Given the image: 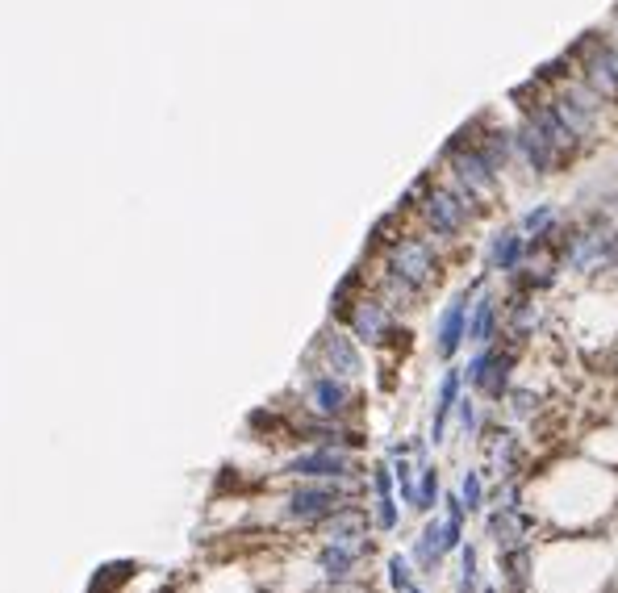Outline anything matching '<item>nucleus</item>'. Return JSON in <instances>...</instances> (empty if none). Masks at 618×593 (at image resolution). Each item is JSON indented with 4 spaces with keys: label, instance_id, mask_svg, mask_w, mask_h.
I'll return each instance as SVG.
<instances>
[{
    "label": "nucleus",
    "instance_id": "1",
    "mask_svg": "<svg viewBox=\"0 0 618 593\" xmlns=\"http://www.w3.org/2000/svg\"><path fill=\"white\" fill-rule=\"evenodd\" d=\"M552 105L556 113L568 122V130H573L585 147L589 142H602V134L618 122V101L602 97V92H593L581 76H568L552 88Z\"/></svg>",
    "mask_w": 618,
    "mask_h": 593
},
{
    "label": "nucleus",
    "instance_id": "2",
    "mask_svg": "<svg viewBox=\"0 0 618 593\" xmlns=\"http://www.w3.org/2000/svg\"><path fill=\"white\" fill-rule=\"evenodd\" d=\"M439 172V168H435ZM477 205H472L460 188H451L443 176H435V184L426 188V197L418 201V222L422 230L431 234V239L439 243H451V239H460V234L477 222Z\"/></svg>",
    "mask_w": 618,
    "mask_h": 593
},
{
    "label": "nucleus",
    "instance_id": "3",
    "mask_svg": "<svg viewBox=\"0 0 618 593\" xmlns=\"http://www.w3.org/2000/svg\"><path fill=\"white\" fill-rule=\"evenodd\" d=\"M568 55H573L577 76L593 92L618 101V42L614 38H606L602 30H589V34H581L573 46H568Z\"/></svg>",
    "mask_w": 618,
    "mask_h": 593
},
{
    "label": "nucleus",
    "instance_id": "4",
    "mask_svg": "<svg viewBox=\"0 0 618 593\" xmlns=\"http://www.w3.org/2000/svg\"><path fill=\"white\" fill-rule=\"evenodd\" d=\"M514 163H522L531 176H552V172H560L564 163H560V155H556V147L548 138H543L527 117L514 126Z\"/></svg>",
    "mask_w": 618,
    "mask_h": 593
},
{
    "label": "nucleus",
    "instance_id": "5",
    "mask_svg": "<svg viewBox=\"0 0 618 593\" xmlns=\"http://www.w3.org/2000/svg\"><path fill=\"white\" fill-rule=\"evenodd\" d=\"M527 255V239H522V230H506L493 239V264L497 268H518V259Z\"/></svg>",
    "mask_w": 618,
    "mask_h": 593
},
{
    "label": "nucleus",
    "instance_id": "6",
    "mask_svg": "<svg viewBox=\"0 0 618 593\" xmlns=\"http://www.w3.org/2000/svg\"><path fill=\"white\" fill-rule=\"evenodd\" d=\"M460 335H464V305L456 301V305H451V314L443 318V330H439V351H443V355H451V351H456V343H460Z\"/></svg>",
    "mask_w": 618,
    "mask_h": 593
},
{
    "label": "nucleus",
    "instance_id": "7",
    "mask_svg": "<svg viewBox=\"0 0 618 593\" xmlns=\"http://www.w3.org/2000/svg\"><path fill=\"white\" fill-rule=\"evenodd\" d=\"M552 222H556V209H552V205H539V209H531V213H522L518 230H522V234H539L543 226H552Z\"/></svg>",
    "mask_w": 618,
    "mask_h": 593
},
{
    "label": "nucleus",
    "instance_id": "8",
    "mask_svg": "<svg viewBox=\"0 0 618 593\" xmlns=\"http://www.w3.org/2000/svg\"><path fill=\"white\" fill-rule=\"evenodd\" d=\"M614 42H618V38H614Z\"/></svg>",
    "mask_w": 618,
    "mask_h": 593
}]
</instances>
